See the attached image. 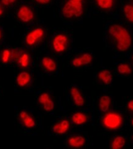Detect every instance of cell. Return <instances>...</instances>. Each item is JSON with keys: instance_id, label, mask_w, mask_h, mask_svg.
<instances>
[{"instance_id": "603a6c76", "label": "cell", "mask_w": 133, "mask_h": 149, "mask_svg": "<svg viewBox=\"0 0 133 149\" xmlns=\"http://www.w3.org/2000/svg\"><path fill=\"white\" fill-rule=\"evenodd\" d=\"M126 144V137L123 136H117L112 140L110 144V148L112 149H121Z\"/></svg>"}, {"instance_id": "30bf717a", "label": "cell", "mask_w": 133, "mask_h": 149, "mask_svg": "<svg viewBox=\"0 0 133 149\" xmlns=\"http://www.w3.org/2000/svg\"><path fill=\"white\" fill-rule=\"evenodd\" d=\"M119 11L125 24L133 26V0H120Z\"/></svg>"}, {"instance_id": "44dd1931", "label": "cell", "mask_w": 133, "mask_h": 149, "mask_svg": "<svg viewBox=\"0 0 133 149\" xmlns=\"http://www.w3.org/2000/svg\"><path fill=\"white\" fill-rule=\"evenodd\" d=\"M117 72L121 76H130L133 72L132 65L128 62H120L116 67Z\"/></svg>"}, {"instance_id": "4dcf8cb0", "label": "cell", "mask_w": 133, "mask_h": 149, "mask_svg": "<svg viewBox=\"0 0 133 149\" xmlns=\"http://www.w3.org/2000/svg\"><path fill=\"white\" fill-rule=\"evenodd\" d=\"M131 139H132V142H133V135L132 136V138H131Z\"/></svg>"}, {"instance_id": "484cf974", "label": "cell", "mask_w": 133, "mask_h": 149, "mask_svg": "<svg viewBox=\"0 0 133 149\" xmlns=\"http://www.w3.org/2000/svg\"><path fill=\"white\" fill-rule=\"evenodd\" d=\"M126 109L128 112L133 113V99L129 100L127 103Z\"/></svg>"}, {"instance_id": "ba28073f", "label": "cell", "mask_w": 133, "mask_h": 149, "mask_svg": "<svg viewBox=\"0 0 133 149\" xmlns=\"http://www.w3.org/2000/svg\"><path fill=\"white\" fill-rule=\"evenodd\" d=\"M94 61V55L90 52L82 51L75 54L71 60V66L75 69L89 66Z\"/></svg>"}, {"instance_id": "7402d4cb", "label": "cell", "mask_w": 133, "mask_h": 149, "mask_svg": "<svg viewBox=\"0 0 133 149\" xmlns=\"http://www.w3.org/2000/svg\"><path fill=\"white\" fill-rule=\"evenodd\" d=\"M112 100L110 96L108 95H104L100 97L98 101V107L101 112L103 113L107 112L110 107Z\"/></svg>"}, {"instance_id": "5bb4252c", "label": "cell", "mask_w": 133, "mask_h": 149, "mask_svg": "<svg viewBox=\"0 0 133 149\" xmlns=\"http://www.w3.org/2000/svg\"><path fill=\"white\" fill-rule=\"evenodd\" d=\"M69 95L73 104L77 107H83L86 100L83 91L78 86L72 85L69 88Z\"/></svg>"}, {"instance_id": "9c48e42d", "label": "cell", "mask_w": 133, "mask_h": 149, "mask_svg": "<svg viewBox=\"0 0 133 149\" xmlns=\"http://www.w3.org/2000/svg\"><path fill=\"white\" fill-rule=\"evenodd\" d=\"M120 0H91V5L97 12L109 14L117 9Z\"/></svg>"}, {"instance_id": "8fae6325", "label": "cell", "mask_w": 133, "mask_h": 149, "mask_svg": "<svg viewBox=\"0 0 133 149\" xmlns=\"http://www.w3.org/2000/svg\"><path fill=\"white\" fill-rule=\"evenodd\" d=\"M14 61L15 65L21 70H28L33 63L32 55L26 50H16Z\"/></svg>"}, {"instance_id": "4fadbf2b", "label": "cell", "mask_w": 133, "mask_h": 149, "mask_svg": "<svg viewBox=\"0 0 133 149\" xmlns=\"http://www.w3.org/2000/svg\"><path fill=\"white\" fill-rule=\"evenodd\" d=\"M33 83L31 72L28 70H20L15 77V84L20 88H29Z\"/></svg>"}, {"instance_id": "9a60e30c", "label": "cell", "mask_w": 133, "mask_h": 149, "mask_svg": "<svg viewBox=\"0 0 133 149\" xmlns=\"http://www.w3.org/2000/svg\"><path fill=\"white\" fill-rule=\"evenodd\" d=\"M42 68L48 74H54L58 70V63L57 60L49 55L43 56L40 60Z\"/></svg>"}, {"instance_id": "83f0119b", "label": "cell", "mask_w": 133, "mask_h": 149, "mask_svg": "<svg viewBox=\"0 0 133 149\" xmlns=\"http://www.w3.org/2000/svg\"><path fill=\"white\" fill-rule=\"evenodd\" d=\"M4 39V31L3 28L0 26V43H1Z\"/></svg>"}, {"instance_id": "7c38bea8", "label": "cell", "mask_w": 133, "mask_h": 149, "mask_svg": "<svg viewBox=\"0 0 133 149\" xmlns=\"http://www.w3.org/2000/svg\"><path fill=\"white\" fill-rule=\"evenodd\" d=\"M37 103L42 109L47 113L53 112L55 109V102L53 96L47 91H42L37 96Z\"/></svg>"}, {"instance_id": "6da1fadb", "label": "cell", "mask_w": 133, "mask_h": 149, "mask_svg": "<svg viewBox=\"0 0 133 149\" xmlns=\"http://www.w3.org/2000/svg\"><path fill=\"white\" fill-rule=\"evenodd\" d=\"M103 39L107 47L118 54L128 53L133 45L132 33L129 26L118 21L107 23Z\"/></svg>"}, {"instance_id": "f546056e", "label": "cell", "mask_w": 133, "mask_h": 149, "mask_svg": "<svg viewBox=\"0 0 133 149\" xmlns=\"http://www.w3.org/2000/svg\"><path fill=\"white\" fill-rule=\"evenodd\" d=\"M130 123H131V127L133 128V118H131V122H130Z\"/></svg>"}, {"instance_id": "cb8c5ba5", "label": "cell", "mask_w": 133, "mask_h": 149, "mask_svg": "<svg viewBox=\"0 0 133 149\" xmlns=\"http://www.w3.org/2000/svg\"><path fill=\"white\" fill-rule=\"evenodd\" d=\"M19 2V0H0L1 3L6 9H14L17 6Z\"/></svg>"}, {"instance_id": "4316f807", "label": "cell", "mask_w": 133, "mask_h": 149, "mask_svg": "<svg viewBox=\"0 0 133 149\" xmlns=\"http://www.w3.org/2000/svg\"><path fill=\"white\" fill-rule=\"evenodd\" d=\"M6 8L4 7V6L0 3V17H2L4 16L5 14Z\"/></svg>"}, {"instance_id": "d6986e66", "label": "cell", "mask_w": 133, "mask_h": 149, "mask_svg": "<svg viewBox=\"0 0 133 149\" xmlns=\"http://www.w3.org/2000/svg\"><path fill=\"white\" fill-rule=\"evenodd\" d=\"M97 79L100 83L104 85H110L113 81V74L111 71L106 69H102L98 71Z\"/></svg>"}, {"instance_id": "5b68a950", "label": "cell", "mask_w": 133, "mask_h": 149, "mask_svg": "<svg viewBox=\"0 0 133 149\" xmlns=\"http://www.w3.org/2000/svg\"><path fill=\"white\" fill-rule=\"evenodd\" d=\"M16 18L23 25H30L35 20L37 12L32 4L24 3L18 6L15 12Z\"/></svg>"}, {"instance_id": "ffe728a7", "label": "cell", "mask_w": 133, "mask_h": 149, "mask_svg": "<svg viewBox=\"0 0 133 149\" xmlns=\"http://www.w3.org/2000/svg\"><path fill=\"white\" fill-rule=\"evenodd\" d=\"M89 117L87 113L83 111H78L72 114L70 122L75 125L82 126L87 123Z\"/></svg>"}, {"instance_id": "3957f363", "label": "cell", "mask_w": 133, "mask_h": 149, "mask_svg": "<svg viewBox=\"0 0 133 149\" xmlns=\"http://www.w3.org/2000/svg\"><path fill=\"white\" fill-rule=\"evenodd\" d=\"M72 45V38L67 33L58 31L54 33L49 39V48L54 54L57 55L65 54L70 50Z\"/></svg>"}, {"instance_id": "8992f818", "label": "cell", "mask_w": 133, "mask_h": 149, "mask_svg": "<svg viewBox=\"0 0 133 149\" xmlns=\"http://www.w3.org/2000/svg\"><path fill=\"white\" fill-rule=\"evenodd\" d=\"M123 122L124 119L122 114L115 111L106 113L101 120L103 128L109 131L119 130L123 126Z\"/></svg>"}, {"instance_id": "d4e9b609", "label": "cell", "mask_w": 133, "mask_h": 149, "mask_svg": "<svg viewBox=\"0 0 133 149\" xmlns=\"http://www.w3.org/2000/svg\"><path fill=\"white\" fill-rule=\"evenodd\" d=\"M36 4L42 7H49L53 4L54 0H32Z\"/></svg>"}, {"instance_id": "ac0fdd59", "label": "cell", "mask_w": 133, "mask_h": 149, "mask_svg": "<svg viewBox=\"0 0 133 149\" xmlns=\"http://www.w3.org/2000/svg\"><path fill=\"white\" fill-rule=\"evenodd\" d=\"M87 141L85 136L82 134H73L67 137L66 145L70 148H81L85 146Z\"/></svg>"}, {"instance_id": "7a4b0ae2", "label": "cell", "mask_w": 133, "mask_h": 149, "mask_svg": "<svg viewBox=\"0 0 133 149\" xmlns=\"http://www.w3.org/2000/svg\"><path fill=\"white\" fill-rule=\"evenodd\" d=\"M91 0H57L61 18L68 22H76L83 18Z\"/></svg>"}, {"instance_id": "52a82bcc", "label": "cell", "mask_w": 133, "mask_h": 149, "mask_svg": "<svg viewBox=\"0 0 133 149\" xmlns=\"http://www.w3.org/2000/svg\"><path fill=\"white\" fill-rule=\"evenodd\" d=\"M17 122L25 130L30 131L35 129L37 122L35 116L29 109L23 108L17 113Z\"/></svg>"}, {"instance_id": "277c9868", "label": "cell", "mask_w": 133, "mask_h": 149, "mask_svg": "<svg viewBox=\"0 0 133 149\" xmlns=\"http://www.w3.org/2000/svg\"><path fill=\"white\" fill-rule=\"evenodd\" d=\"M46 36V30L43 26H34L25 33L24 43L28 49H35L43 44Z\"/></svg>"}, {"instance_id": "e0dca14e", "label": "cell", "mask_w": 133, "mask_h": 149, "mask_svg": "<svg viewBox=\"0 0 133 149\" xmlns=\"http://www.w3.org/2000/svg\"><path fill=\"white\" fill-rule=\"evenodd\" d=\"M16 50L11 47H5L0 50V64L8 65L14 61Z\"/></svg>"}, {"instance_id": "2e32d148", "label": "cell", "mask_w": 133, "mask_h": 149, "mask_svg": "<svg viewBox=\"0 0 133 149\" xmlns=\"http://www.w3.org/2000/svg\"><path fill=\"white\" fill-rule=\"evenodd\" d=\"M71 128V122L68 119H62L54 123L52 127V133L57 136L67 134Z\"/></svg>"}, {"instance_id": "f1b7e54d", "label": "cell", "mask_w": 133, "mask_h": 149, "mask_svg": "<svg viewBox=\"0 0 133 149\" xmlns=\"http://www.w3.org/2000/svg\"><path fill=\"white\" fill-rule=\"evenodd\" d=\"M129 55L128 56V58L129 60V63L133 66V52H131L129 54H128Z\"/></svg>"}]
</instances>
